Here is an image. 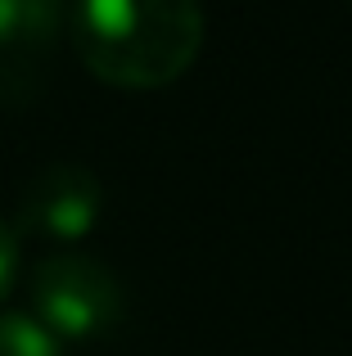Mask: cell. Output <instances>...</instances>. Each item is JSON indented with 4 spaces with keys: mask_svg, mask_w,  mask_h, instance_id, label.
Wrapping results in <instances>:
<instances>
[{
    "mask_svg": "<svg viewBox=\"0 0 352 356\" xmlns=\"http://www.w3.org/2000/svg\"><path fill=\"white\" fill-rule=\"evenodd\" d=\"M68 27L81 63L122 90L172 86L203 50L199 0H77Z\"/></svg>",
    "mask_w": 352,
    "mask_h": 356,
    "instance_id": "obj_1",
    "label": "cell"
},
{
    "mask_svg": "<svg viewBox=\"0 0 352 356\" xmlns=\"http://www.w3.org/2000/svg\"><path fill=\"white\" fill-rule=\"evenodd\" d=\"M32 316L54 339H99L122 321V284L104 261L86 252H54L36 261L32 280Z\"/></svg>",
    "mask_w": 352,
    "mask_h": 356,
    "instance_id": "obj_2",
    "label": "cell"
},
{
    "mask_svg": "<svg viewBox=\"0 0 352 356\" xmlns=\"http://www.w3.org/2000/svg\"><path fill=\"white\" fill-rule=\"evenodd\" d=\"M104 212V185L81 163H54L27 181L18 199V226L14 235L36 239H81L95 230Z\"/></svg>",
    "mask_w": 352,
    "mask_h": 356,
    "instance_id": "obj_3",
    "label": "cell"
},
{
    "mask_svg": "<svg viewBox=\"0 0 352 356\" xmlns=\"http://www.w3.org/2000/svg\"><path fill=\"white\" fill-rule=\"evenodd\" d=\"M63 23V0H0V77H32L54 50Z\"/></svg>",
    "mask_w": 352,
    "mask_h": 356,
    "instance_id": "obj_4",
    "label": "cell"
},
{
    "mask_svg": "<svg viewBox=\"0 0 352 356\" xmlns=\"http://www.w3.org/2000/svg\"><path fill=\"white\" fill-rule=\"evenodd\" d=\"M0 356H63V343L36 316L5 312L0 316Z\"/></svg>",
    "mask_w": 352,
    "mask_h": 356,
    "instance_id": "obj_5",
    "label": "cell"
},
{
    "mask_svg": "<svg viewBox=\"0 0 352 356\" xmlns=\"http://www.w3.org/2000/svg\"><path fill=\"white\" fill-rule=\"evenodd\" d=\"M14 275H18V235L9 221H0V298L9 293Z\"/></svg>",
    "mask_w": 352,
    "mask_h": 356,
    "instance_id": "obj_6",
    "label": "cell"
}]
</instances>
